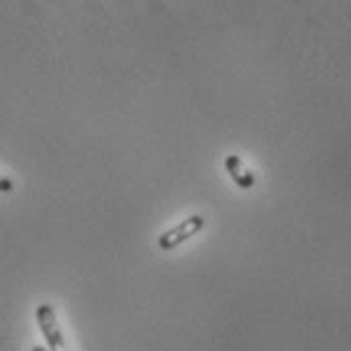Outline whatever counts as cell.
Masks as SVG:
<instances>
[{
    "mask_svg": "<svg viewBox=\"0 0 351 351\" xmlns=\"http://www.w3.org/2000/svg\"><path fill=\"white\" fill-rule=\"evenodd\" d=\"M204 227V217L202 215H190L186 217L182 223H178L170 231L162 233L158 239V245L162 252H172L176 247H180L182 243H186L188 239H192L194 235H198Z\"/></svg>",
    "mask_w": 351,
    "mask_h": 351,
    "instance_id": "6da1fadb",
    "label": "cell"
},
{
    "mask_svg": "<svg viewBox=\"0 0 351 351\" xmlns=\"http://www.w3.org/2000/svg\"><path fill=\"white\" fill-rule=\"evenodd\" d=\"M37 325L43 333V339L47 343V350L49 351H68L66 346V339H64V333L60 329V323L56 319V311L49 302H43L37 306Z\"/></svg>",
    "mask_w": 351,
    "mask_h": 351,
    "instance_id": "7a4b0ae2",
    "label": "cell"
},
{
    "mask_svg": "<svg viewBox=\"0 0 351 351\" xmlns=\"http://www.w3.org/2000/svg\"><path fill=\"white\" fill-rule=\"evenodd\" d=\"M225 170L229 172V176L233 178V182L239 186V188H243V190H250V188H254V184H256V178L254 174L245 168V164L241 162V158H237V156H227L225 158Z\"/></svg>",
    "mask_w": 351,
    "mask_h": 351,
    "instance_id": "3957f363",
    "label": "cell"
},
{
    "mask_svg": "<svg viewBox=\"0 0 351 351\" xmlns=\"http://www.w3.org/2000/svg\"><path fill=\"white\" fill-rule=\"evenodd\" d=\"M31 351H49V350H47V348H41V346H35Z\"/></svg>",
    "mask_w": 351,
    "mask_h": 351,
    "instance_id": "277c9868",
    "label": "cell"
}]
</instances>
